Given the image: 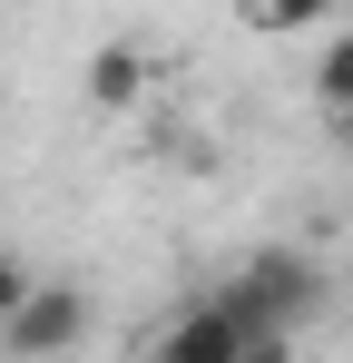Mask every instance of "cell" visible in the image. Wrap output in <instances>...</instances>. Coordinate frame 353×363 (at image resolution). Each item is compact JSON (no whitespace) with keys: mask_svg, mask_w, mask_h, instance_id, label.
I'll list each match as a JSON object with an SVG mask.
<instances>
[{"mask_svg":"<svg viewBox=\"0 0 353 363\" xmlns=\"http://www.w3.org/2000/svg\"><path fill=\"white\" fill-rule=\"evenodd\" d=\"M216 295L235 304V324H245V344H255V354H285L294 334H304V314L324 304V265H314L304 245H255Z\"/></svg>","mask_w":353,"mask_h":363,"instance_id":"6da1fadb","label":"cell"},{"mask_svg":"<svg viewBox=\"0 0 353 363\" xmlns=\"http://www.w3.org/2000/svg\"><path fill=\"white\" fill-rule=\"evenodd\" d=\"M79 334H89V295H79V285H40V275L0 314V354L10 363H50V354H69Z\"/></svg>","mask_w":353,"mask_h":363,"instance_id":"7a4b0ae2","label":"cell"},{"mask_svg":"<svg viewBox=\"0 0 353 363\" xmlns=\"http://www.w3.org/2000/svg\"><path fill=\"white\" fill-rule=\"evenodd\" d=\"M157 354H167V363H245L255 344H245L235 304H226V295H206V304H186L176 324H157Z\"/></svg>","mask_w":353,"mask_h":363,"instance_id":"3957f363","label":"cell"},{"mask_svg":"<svg viewBox=\"0 0 353 363\" xmlns=\"http://www.w3.org/2000/svg\"><path fill=\"white\" fill-rule=\"evenodd\" d=\"M138 99H147V50H138V40H108V50H99V60H89V108H138Z\"/></svg>","mask_w":353,"mask_h":363,"instance_id":"277c9868","label":"cell"},{"mask_svg":"<svg viewBox=\"0 0 353 363\" xmlns=\"http://www.w3.org/2000/svg\"><path fill=\"white\" fill-rule=\"evenodd\" d=\"M344 0H235V20L245 30H265V40H294V30H324Z\"/></svg>","mask_w":353,"mask_h":363,"instance_id":"5b68a950","label":"cell"},{"mask_svg":"<svg viewBox=\"0 0 353 363\" xmlns=\"http://www.w3.org/2000/svg\"><path fill=\"white\" fill-rule=\"evenodd\" d=\"M314 108H324V118L353 108V30H334V40L314 50Z\"/></svg>","mask_w":353,"mask_h":363,"instance_id":"8992f818","label":"cell"},{"mask_svg":"<svg viewBox=\"0 0 353 363\" xmlns=\"http://www.w3.org/2000/svg\"><path fill=\"white\" fill-rule=\"evenodd\" d=\"M20 285H30V265H20V255H10V245H0V314H10V304H20Z\"/></svg>","mask_w":353,"mask_h":363,"instance_id":"52a82bcc","label":"cell"},{"mask_svg":"<svg viewBox=\"0 0 353 363\" xmlns=\"http://www.w3.org/2000/svg\"><path fill=\"white\" fill-rule=\"evenodd\" d=\"M334 147H344V157H353V108H344V118H334Z\"/></svg>","mask_w":353,"mask_h":363,"instance_id":"ba28073f","label":"cell"}]
</instances>
